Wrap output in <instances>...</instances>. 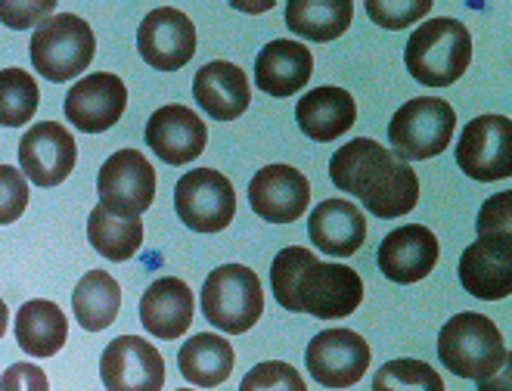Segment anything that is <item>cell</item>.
I'll list each match as a JSON object with an SVG mask.
<instances>
[{"mask_svg": "<svg viewBox=\"0 0 512 391\" xmlns=\"http://www.w3.org/2000/svg\"><path fill=\"white\" fill-rule=\"evenodd\" d=\"M270 286L280 308L320 320H342L364 302V280L354 267L317 261L311 249L301 246H289L274 258Z\"/></svg>", "mask_w": 512, "mask_h": 391, "instance_id": "6da1fadb", "label": "cell"}, {"mask_svg": "<svg viewBox=\"0 0 512 391\" xmlns=\"http://www.w3.org/2000/svg\"><path fill=\"white\" fill-rule=\"evenodd\" d=\"M329 177L342 193L357 196L376 218L410 215L419 202V177L391 149L370 137L348 140L329 159Z\"/></svg>", "mask_w": 512, "mask_h": 391, "instance_id": "7a4b0ae2", "label": "cell"}, {"mask_svg": "<svg viewBox=\"0 0 512 391\" xmlns=\"http://www.w3.org/2000/svg\"><path fill=\"white\" fill-rule=\"evenodd\" d=\"M438 357L447 367V373L472 382H485L503 370V364L509 360V348L491 317L463 311L444 323L438 336Z\"/></svg>", "mask_w": 512, "mask_h": 391, "instance_id": "3957f363", "label": "cell"}, {"mask_svg": "<svg viewBox=\"0 0 512 391\" xmlns=\"http://www.w3.org/2000/svg\"><path fill=\"white\" fill-rule=\"evenodd\" d=\"M407 72L426 87H450L472 63V35L460 19H429L416 28L404 50Z\"/></svg>", "mask_w": 512, "mask_h": 391, "instance_id": "277c9868", "label": "cell"}, {"mask_svg": "<svg viewBox=\"0 0 512 391\" xmlns=\"http://www.w3.org/2000/svg\"><path fill=\"white\" fill-rule=\"evenodd\" d=\"M202 314L227 336H243L264 314V289L252 267L224 264L202 286Z\"/></svg>", "mask_w": 512, "mask_h": 391, "instance_id": "5b68a950", "label": "cell"}, {"mask_svg": "<svg viewBox=\"0 0 512 391\" xmlns=\"http://www.w3.org/2000/svg\"><path fill=\"white\" fill-rule=\"evenodd\" d=\"M457 112L441 97L407 100L388 125V140L401 162H426L441 156L454 140Z\"/></svg>", "mask_w": 512, "mask_h": 391, "instance_id": "8992f818", "label": "cell"}, {"mask_svg": "<svg viewBox=\"0 0 512 391\" xmlns=\"http://www.w3.org/2000/svg\"><path fill=\"white\" fill-rule=\"evenodd\" d=\"M97 38L75 13H56L44 19L32 35V66L53 84L72 81L94 59Z\"/></svg>", "mask_w": 512, "mask_h": 391, "instance_id": "52a82bcc", "label": "cell"}, {"mask_svg": "<svg viewBox=\"0 0 512 391\" xmlns=\"http://www.w3.org/2000/svg\"><path fill=\"white\" fill-rule=\"evenodd\" d=\"M177 218L196 233H221L236 215L233 184L215 168L187 171L174 187Z\"/></svg>", "mask_w": 512, "mask_h": 391, "instance_id": "ba28073f", "label": "cell"}, {"mask_svg": "<svg viewBox=\"0 0 512 391\" xmlns=\"http://www.w3.org/2000/svg\"><path fill=\"white\" fill-rule=\"evenodd\" d=\"M100 205L115 215H143L156 199V168L140 149H118L97 174Z\"/></svg>", "mask_w": 512, "mask_h": 391, "instance_id": "9c48e42d", "label": "cell"}, {"mask_svg": "<svg viewBox=\"0 0 512 391\" xmlns=\"http://www.w3.org/2000/svg\"><path fill=\"white\" fill-rule=\"evenodd\" d=\"M457 165L478 184H494L512 174V122L506 115H478L457 143Z\"/></svg>", "mask_w": 512, "mask_h": 391, "instance_id": "30bf717a", "label": "cell"}, {"mask_svg": "<svg viewBox=\"0 0 512 391\" xmlns=\"http://www.w3.org/2000/svg\"><path fill=\"white\" fill-rule=\"evenodd\" d=\"M308 373L326 388L357 385L370 370V345L354 329H323L305 351Z\"/></svg>", "mask_w": 512, "mask_h": 391, "instance_id": "8fae6325", "label": "cell"}, {"mask_svg": "<svg viewBox=\"0 0 512 391\" xmlns=\"http://www.w3.org/2000/svg\"><path fill=\"white\" fill-rule=\"evenodd\" d=\"M78 162V143L75 137L56 122H41L25 131L19 140V165L25 180L35 187H59L75 171Z\"/></svg>", "mask_w": 512, "mask_h": 391, "instance_id": "7c38bea8", "label": "cell"}, {"mask_svg": "<svg viewBox=\"0 0 512 391\" xmlns=\"http://www.w3.org/2000/svg\"><path fill=\"white\" fill-rule=\"evenodd\" d=\"M137 50L153 69L177 72L196 53V25L174 7H156L137 28Z\"/></svg>", "mask_w": 512, "mask_h": 391, "instance_id": "4fadbf2b", "label": "cell"}, {"mask_svg": "<svg viewBox=\"0 0 512 391\" xmlns=\"http://www.w3.org/2000/svg\"><path fill=\"white\" fill-rule=\"evenodd\" d=\"M106 391H162L165 360L140 336H118L100 357Z\"/></svg>", "mask_w": 512, "mask_h": 391, "instance_id": "5bb4252c", "label": "cell"}, {"mask_svg": "<svg viewBox=\"0 0 512 391\" xmlns=\"http://www.w3.org/2000/svg\"><path fill=\"white\" fill-rule=\"evenodd\" d=\"M128 109V87L112 72H97L75 81L66 94V118L84 134H103Z\"/></svg>", "mask_w": 512, "mask_h": 391, "instance_id": "9a60e30c", "label": "cell"}, {"mask_svg": "<svg viewBox=\"0 0 512 391\" xmlns=\"http://www.w3.org/2000/svg\"><path fill=\"white\" fill-rule=\"evenodd\" d=\"M311 184L292 165H267L249 180L252 212L270 224H292L308 212Z\"/></svg>", "mask_w": 512, "mask_h": 391, "instance_id": "2e32d148", "label": "cell"}, {"mask_svg": "<svg viewBox=\"0 0 512 391\" xmlns=\"http://www.w3.org/2000/svg\"><path fill=\"white\" fill-rule=\"evenodd\" d=\"M460 283L481 302H500L512 292V233L478 236L460 258Z\"/></svg>", "mask_w": 512, "mask_h": 391, "instance_id": "e0dca14e", "label": "cell"}, {"mask_svg": "<svg viewBox=\"0 0 512 391\" xmlns=\"http://www.w3.org/2000/svg\"><path fill=\"white\" fill-rule=\"evenodd\" d=\"M146 143L149 149L168 165H190L205 153L208 128L190 106H162L149 115L146 122Z\"/></svg>", "mask_w": 512, "mask_h": 391, "instance_id": "ac0fdd59", "label": "cell"}, {"mask_svg": "<svg viewBox=\"0 0 512 391\" xmlns=\"http://www.w3.org/2000/svg\"><path fill=\"white\" fill-rule=\"evenodd\" d=\"M438 236L423 224H404L391 230L379 246V270L398 286L426 280L438 264Z\"/></svg>", "mask_w": 512, "mask_h": 391, "instance_id": "d6986e66", "label": "cell"}, {"mask_svg": "<svg viewBox=\"0 0 512 391\" xmlns=\"http://www.w3.org/2000/svg\"><path fill=\"white\" fill-rule=\"evenodd\" d=\"M193 97L202 112H208L215 122H236L252 103L249 75L236 63L215 59L205 63L193 78Z\"/></svg>", "mask_w": 512, "mask_h": 391, "instance_id": "ffe728a7", "label": "cell"}, {"mask_svg": "<svg viewBox=\"0 0 512 391\" xmlns=\"http://www.w3.org/2000/svg\"><path fill=\"white\" fill-rule=\"evenodd\" d=\"M193 314H196L193 289L177 277L156 280L140 298V323L156 339H168V342L180 339L190 329Z\"/></svg>", "mask_w": 512, "mask_h": 391, "instance_id": "44dd1931", "label": "cell"}, {"mask_svg": "<svg viewBox=\"0 0 512 391\" xmlns=\"http://www.w3.org/2000/svg\"><path fill=\"white\" fill-rule=\"evenodd\" d=\"M295 122L305 137H311L317 143H329L354 128L357 103L345 87H333V84L314 87L298 100Z\"/></svg>", "mask_w": 512, "mask_h": 391, "instance_id": "7402d4cb", "label": "cell"}, {"mask_svg": "<svg viewBox=\"0 0 512 391\" xmlns=\"http://www.w3.org/2000/svg\"><path fill=\"white\" fill-rule=\"evenodd\" d=\"M308 236L326 255L348 258L364 246L367 218L348 199H323L308 218Z\"/></svg>", "mask_w": 512, "mask_h": 391, "instance_id": "603a6c76", "label": "cell"}, {"mask_svg": "<svg viewBox=\"0 0 512 391\" xmlns=\"http://www.w3.org/2000/svg\"><path fill=\"white\" fill-rule=\"evenodd\" d=\"M311 72H314L311 50L292 38L270 41L255 59V84L270 97L298 94L311 81Z\"/></svg>", "mask_w": 512, "mask_h": 391, "instance_id": "cb8c5ba5", "label": "cell"}, {"mask_svg": "<svg viewBox=\"0 0 512 391\" xmlns=\"http://www.w3.org/2000/svg\"><path fill=\"white\" fill-rule=\"evenodd\" d=\"M69 339V320L47 298L25 302L16 314V342L32 357H53Z\"/></svg>", "mask_w": 512, "mask_h": 391, "instance_id": "d4e9b609", "label": "cell"}, {"mask_svg": "<svg viewBox=\"0 0 512 391\" xmlns=\"http://www.w3.org/2000/svg\"><path fill=\"white\" fill-rule=\"evenodd\" d=\"M236 364L233 345L224 336L215 333H199L193 339L184 342L177 354V367L184 373L187 382L199 385V388H218L230 379Z\"/></svg>", "mask_w": 512, "mask_h": 391, "instance_id": "484cf974", "label": "cell"}, {"mask_svg": "<svg viewBox=\"0 0 512 391\" xmlns=\"http://www.w3.org/2000/svg\"><path fill=\"white\" fill-rule=\"evenodd\" d=\"M354 19L351 0H292L286 7V25L305 41H336L348 32Z\"/></svg>", "mask_w": 512, "mask_h": 391, "instance_id": "4316f807", "label": "cell"}, {"mask_svg": "<svg viewBox=\"0 0 512 391\" xmlns=\"http://www.w3.org/2000/svg\"><path fill=\"white\" fill-rule=\"evenodd\" d=\"M72 308L81 329L100 333V329L112 326L118 311H122V286L106 270H90V274L78 280L72 292Z\"/></svg>", "mask_w": 512, "mask_h": 391, "instance_id": "83f0119b", "label": "cell"}, {"mask_svg": "<svg viewBox=\"0 0 512 391\" xmlns=\"http://www.w3.org/2000/svg\"><path fill=\"white\" fill-rule=\"evenodd\" d=\"M87 239L106 261H128L143 246V221L137 215H115L97 205L87 218Z\"/></svg>", "mask_w": 512, "mask_h": 391, "instance_id": "f1b7e54d", "label": "cell"}, {"mask_svg": "<svg viewBox=\"0 0 512 391\" xmlns=\"http://www.w3.org/2000/svg\"><path fill=\"white\" fill-rule=\"evenodd\" d=\"M41 103L38 81L25 69H4L0 72V125L22 128L35 118Z\"/></svg>", "mask_w": 512, "mask_h": 391, "instance_id": "f546056e", "label": "cell"}, {"mask_svg": "<svg viewBox=\"0 0 512 391\" xmlns=\"http://www.w3.org/2000/svg\"><path fill=\"white\" fill-rule=\"evenodd\" d=\"M373 391H444V379L426 364V360H388L373 376Z\"/></svg>", "mask_w": 512, "mask_h": 391, "instance_id": "4dcf8cb0", "label": "cell"}, {"mask_svg": "<svg viewBox=\"0 0 512 391\" xmlns=\"http://www.w3.org/2000/svg\"><path fill=\"white\" fill-rule=\"evenodd\" d=\"M426 13H432V0H367V16L388 32L416 25Z\"/></svg>", "mask_w": 512, "mask_h": 391, "instance_id": "1f68e13d", "label": "cell"}, {"mask_svg": "<svg viewBox=\"0 0 512 391\" xmlns=\"http://www.w3.org/2000/svg\"><path fill=\"white\" fill-rule=\"evenodd\" d=\"M239 391H308V385L292 364H283V360H264V364H258L246 373Z\"/></svg>", "mask_w": 512, "mask_h": 391, "instance_id": "d6a6232c", "label": "cell"}, {"mask_svg": "<svg viewBox=\"0 0 512 391\" xmlns=\"http://www.w3.org/2000/svg\"><path fill=\"white\" fill-rule=\"evenodd\" d=\"M28 208L25 174L13 165H0V224H16Z\"/></svg>", "mask_w": 512, "mask_h": 391, "instance_id": "836d02e7", "label": "cell"}, {"mask_svg": "<svg viewBox=\"0 0 512 391\" xmlns=\"http://www.w3.org/2000/svg\"><path fill=\"white\" fill-rule=\"evenodd\" d=\"M50 16H56V0H0V22L16 32L41 25Z\"/></svg>", "mask_w": 512, "mask_h": 391, "instance_id": "e575fe53", "label": "cell"}, {"mask_svg": "<svg viewBox=\"0 0 512 391\" xmlns=\"http://www.w3.org/2000/svg\"><path fill=\"white\" fill-rule=\"evenodd\" d=\"M478 236H509L512 233V193L491 196L478 212Z\"/></svg>", "mask_w": 512, "mask_h": 391, "instance_id": "d590c367", "label": "cell"}, {"mask_svg": "<svg viewBox=\"0 0 512 391\" xmlns=\"http://www.w3.org/2000/svg\"><path fill=\"white\" fill-rule=\"evenodd\" d=\"M0 391H50L47 373L35 364H13L0 376Z\"/></svg>", "mask_w": 512, "mask_h": 391, "instance_id": "8d00e7d4", "label": "cell"}, {"mask_svg": "<svg viewBox=\"0 0 512 391\" xmlns=\"http://www.w3.org/2000/svg\"><path fill=\"white\" fill-rule=\"evenodd\" d=\"M478 391H509V360L500 370V385L494 379H485V382H478Z\"/></svg>", "mask_w": 512, "mask_h": 391, "instance_id": "74e56055", "label": "cell"}, {"mask_svg": "<svg viewBox=\"0 0 512 391\" xmlns=\"http://www.w3.org/2000/svg\"><path fill=\"white\" fill-rule=\"evenodd\" d=\"M7 323H10V311L4 305V298H0V339H4V333H7Z\"/></svg>", "mask_w": 512, "mask_h": 391, "instance_id": "f35d334b", "label": "cell"}, {"mask_svg": "<svg viewBox=\"0 0 512 391\" xmlns=\"http://www.w3.org/2000/svg\"><path fill=\"white\" fill-rule=\"evenodd\" d=\"M177 391H196V388H177Z\"/></svg>", "mask_w": 512, "mask_h": 391, "instance_id": "ab89813d", "label": "cell"}]
</instances>
